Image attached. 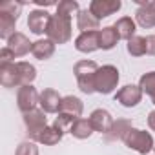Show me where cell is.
Segmentation results:
<instances>
[{
  "label": "cell",
  "instance_id": "10",
  "mask_svg": "<svg viewBox=\"0 0 155 155\" xmlns=\"http://www.w3.org/2000/svg\"><path fill=\"white\" fill-rule=\"evenodd\" d=\"M115 101L120 102L124 108H135L142 101V90L135 84H126L115 93Z\"/></svg>",
  "mask_w": 155,
  "mask_h": 155
},
{
  "label": "cell",
  "instance_id": "33",
  "mask_svg": "<svg viewBox=\"0 0 155 155\" xmlns=\"http://www.w3.org/2000/svg\"><path fill=\"white\" fill-rule=\"evenodd\" d=\"M146 55H155V35L146 37Z\"/></svg>",
  "mask_w": 155,
  "mask_h": 155
},
{
  "label": "cell",
  "instance_id": "28",
  "mask_svg": "<svg viewBox=\"0 0 155 155\" xmlns=\"http://www.w3.org/2000/svg\"><path fill=\"white\" fill-rule=\"evenodd\" d=\"M81 8H79V2L77 0H62L57 6V15H62V17H73V15H79Z\"/></svg>",
  "mask_w": 155,
  "mask_h": 155
},
{
  "label": "cell",
  "instance_id": "35",
  "mask_svg": "<svg viewBox=\"0 0 155 155\" xmlns=\"http://www.w3.org/2000/svg\"><path fill=\"white\" fill-rule=\"evenodd\" d=\"M148 126L155 131V110H153V111H150V115H148Z\"/></svg>",
  "mask_w": 155,
  "mask_h": 155
},
{
  "label": "cell",
  "instance_id": "11",
  "mask_svg": "<svg viewBox=\"0 0 155 155\" xmlns=\"http://www.w3.org/2000/svg\"><path fill=\"white\" fill-rule=\"evenodd\" d=\"M0 84L4 88H22V79L17 62L0 64Z\"/></svg>",
  "mask_w": 155,
  "mask_h": 155
},
{
  "label": "cell",
  "instance_id": "36",
  "mask_svg": "<svg viewBox=\"0 0 155 155\" xmlns=\"http://www.w3.org/2000/svg\"><path fill=\"white\" fill-rule=\"evenodd\" d=\"M153 151H155V148H153Z\"/></svg>",
  "mask_w": 155,
  "mask_h": 155
},
{
  "label": "cell",
  "instance_id": "2",
  "mask_svg": "<svg viewBox=\"0 0 155 155\" xmlns=\"http://www.w3.org/2000/svg\"><path fill=\"white\" fill-rule=\"evenodd\" d=\"M119 81H120V75L115 66H111V64L101 66L95 75V93H101V95L113 93L117 90Z\"/></svg>",
  "mask_w": 155,
  "mask_h": 155
},
{
  "label": "cell",
  "instance_id": "26",
  "mask_svg": "<svg viewBox=\"0 0 155 155\" xmlns=\"http://www.w3.org/2000/svg\"><path fill=\"white\" fill-rule=\"evenodd\" d=\"M18 64V71H20V79H22V86H31L33 81L37 79V68L29 62H17Z\"/></svg>",
  "mask_w": 155,
  "mask_h": 155
},
{
  "label": "cell",
  "instance_id": "7",
  "mask_svg": "<svg viewBox=\"0 0 155 155\" xmlns=\"http://www.w3.org/2000/svg\"><path fill=\"white\" fill-rule=\"evenodd\" d=\"M139 9L135 11V22L140 28H155V0H135Z\"/></svg>",
  "mask_w": 155,
  "mask_h": 155
},
{
  "label": "cell",
  "instance_id": "19",
  "mask_svg": "<svg viewBox=\"0 0 155 155\" xmlns=\"http://www.w3.org/2000/svg\"><path fill=\"white\" fill-rule=\"evenodd\" d=\"M120 40L115 26H106L102 29H99V44H101V49L104 51H110L117 46V42Z\"/></svg>",
  "mask_w": 155,
  "mask_h": 155
},
{
  "label": "cell",
  "instance_id": "16",
  "mask_svg": "<svg viewBox=\"0 0 155 155\" xmlns=\"http://www.w3.org/2000/svg\"><path fill=\"white\" fill-rule=\"evenodd\" d=\"M84 111V104L79 97H73V95H66L62 97V102H60V110L58 113H66V115H71L75 119H81Z\"/></svg>",
  "mask_w": 155,
  "mask_h": 155
},
{
  "label": "cell",
  "instance_id": "5",
  "mask_svg": "<svg viewBox=\"0 0 155 155\" xmlns=\"http://www.w3.org/2000/svg\"><path fill=\"white\" fill-rule=\"evenodd\" d=\"M22 120H24L26 133H28L29 140L38 142V137H40L42 131L48 128V117H46V111H42V110L37 108V110H33V111L22 113Z\"/></svg>",
  "mask_w": 155,
  "mask_h": 155
},
{
  "label": "cell",
  "instance_id": "4",
  "mask_svg": "<svg viewBox=\"0 0 155 155\" xmlns=\"http://www.w3.org/2000/svg\"><path fill=\"white\" fill-rule=\"evenodd\" d=\"M48 38L55 44H66L71 40V18L62 15H51V22L48 28Z\"/></svg>",
  "mask_w": 155,
  "mask_h": 155
},
{
  "label": "cell",
  "instance_id": "20",
  "mask_svg": "<svg viewBox=\"0 0 155 155\" xmlns=\"http://www.w3.org/2000/svg\"><path fill=\"white\" fill-rule=\"evenodd\" d=\"M133 126H131V120H128V119H117L115 122H113V126L110 128V131L104 135V139L108 140V142H113V140H122L124 139V135L131 130Z\"/></svg>",
  "mask_w": 155,
  "mask_h": 155
},
{
  "label": "cell",
  "instance_id": "30",
  "mask_svg": "<svg viewBox=\"0 0 155 155\" xmlns=\"http://www.w3.org/2000/svg\"><path fill=\"white\" fill-rule=\"evenodd\" d=\"M15 155H38V146L33 140H24L17 146Z\"/></svg>",
  "mask_w": 155,
  "mask_h": 155
},
{
  "label": "cell",
  "instance_id": "12",
  "mask_svg": "<svg viewBox=\"0 0 155 155\" xmlns=\"http://www.w3.org/2000/svg\"><path fill=\"white\" fill-rule=\"evenodd\" d=\"M90 122H91V126H93L95 131L106 135V133L110 131V128L113 126L115 120H113V117H111V113H110L108 110L99 108V110H93V111H91V115H90Z\"/></svg>",
  "mask_w": 155,
  "mask_h": 155
},
{
  "label": "cell",
  "instance_id": "23",
  "mask_svg": "<svg viewBox=\"0 0 155 155\" xmlns=\"http://www.w3.org/2000/svg\"><path fill=\"white\" fill-rule=\"evenodd\" d=\"M93 126H91V122H90V119H77L75 122H73V126H71V135L75 137V139H88V137H91L93 135Z\"/></svg>",
  "mask_w": 155,
  "mask_h": 155
},
{
  "label": "cell",
  "instance_id": "15",
  "mask_svg": "<svg viewBox=\"0 0 155 155\" xmlns=\"http://www.w3.org/2000/svg\"><path fill=\"white\" fill-rule=\"evenodd\" d=\"M60 102H62V97L58 95V91L53 90V88H48L40 93V104L38 106L46 113H58Z\"/></svg>",
  "mask_w": 155,
  "mask_h": 155
},
{
  "label": "cell",
  "instance_id": "31",
  "mask_svg": "<svg viewBox=\"0 0 155 155\" xmlns=\"http://www.w3.org/2000/svg\"><path fill=\"white\" fill-rule=\"evenodd\" d=\"M22 2H15V0H8V2H4V4H0V11H6V13H9V15H13V17H20V11H22Z\"/></svg>",
  "mask_w": 155,
  "mask_h": 155
},
{
  "label": "cell",
  "instance_id": "24",
  "mask_svg": "<svg viewBox=\"0 0 155 155\" xmlns=\"http://www.w3.org/2000/svg\"><path fill=\"white\" fill-rule=\"evenodd\" d=\"M139 88L142 90V93H146L151 102L155 104V71H148L139 79Z\"/></svg>",
  "mask_w": 155,
  "mask_h": 155
},
{
  "label": "cell",
  "instance_id": "32",
  "mask_svg": "<svg viewBox=\"0 0 155 155\" xmlns=\"http://www.w3.org/2000/svg\"><path fill=\"white\" fill-rule=\"evenodd\" d=\"M13 58H17V57L13 55V51H11L8 46H4L2 49H0V64H9V62H15Z\"/></svg>",
  "mask_w": 155,
  "mask_h": 155
},
{
  "label": "cell",
  "instance_id": "1",
  "mask_svg": "<svg viewBox=\"0 0 155 155\" xmlns=\"http://www.w3.org/2000/svg\"><path fill=\"white\" fill-rule=\"evenodd\" d=\"M101 66H97L95 60H79L73 66V73L77 84H79V90L86 95L95 93V75L99 71Z\"/></svg>",
  "mask_w": 155,
  "mask_h": 155
},
{
  "label": "cell",
  "instance_id": "3",
  "mask_svg": "<svg viewBox=\"0 0 155 155\" xmlns=\"http://www.w3.org/2000/svg\"><path fill=\"white\" fill-rule=\"evenodd\" d=\"M122 142H124L130 150H133V151H137V153H140V155H146V153H150V151L155 148V142H153L151 133H150V131H144V130H139V128H131V130L124 135Z\"/></svg>",
  "mask_w": 155,
  "mask_h": 155
},
{
  "label": "cell",
  "instance_id": "22",
  "mask_svg": "<svg viewBox=\"0 0 155 155\" xmlns=\"http://www.w3.org/2000/svg\"><path fill=\"white\" fill-rule=\"evenodd\" d=\"M17 17L6 13V11H0V38L2 40H9L17 31H15V26H17Z\"/></svg>",
  "mask_w": 155,
  "mask_h": 155
},
{
  "label": "cell",
  "instance_id": "14",
  "mask_svg": "<svg viewBox=\"0 0 155 155\" xmlns=\"http://www.w3.org/2000/svg\"><path fill=\"white\" fill-rule=\"evenodd\" d=\"M11 51H13V55L17 57V58H20V57H26L28 53H31V48H33V42L24 35V33H20V31H17L9 40H8V44H6Z\"/></svg>",
  "mask_w": 155,
  "mask_h": 155
},
{
  "label": "cell",
  "instance_id": "29",
  "mask_svg": "<svg viewBox=\"0 0 155 155\" xmlns=\"http://www.w3.org/2000/svg\"><path fill=\"white\" fill-rule=\"evenodd\" d=\"M75 120H77V119H75V117H71V115L58 113V115L55 117L53 126H55L57 130H60L62 133H69V131H71V126H73V122H75Z\"/></svg>",
  "mask_w": 155,
  "mask_h": 155
},
{
  "label": "cell",
  "instance_id": "9",
  "mask_svg": "<svg viewBox=\"0 0 155 155\" xmlns=\"http://www.w3.org/2000/svg\"><path fill=\"white\" fill-rule=\"evenodd\" d=\"M49 22H51V15L46 9H33L28 15V28H29V31L33 35H44V33H48Z\"/></svg>",
  "mask_w": 155,
  "mask_h": 155
},
{
  "label": "cell",
  "instance_id": "17",
  "mask_svg": "<svg viewBox=\"0 0 155 155\" xmlns=\"http://www.w3.org/2000/svg\"><path fill=\"white\" fill-rule=\"evenodd\" d=\"M77 28L81 29V33L99 31L101 29V20L95 18L90 9H81L79 15H77Z\"/></svg>",
  "mask_w": 155,
  "mask_h": 155
},
{
  "label": "cell",
  "instance_id": "21",
  "mask_svg": "<svg viewBox=\"0 0 155 155\" xmlns=\"http://www.w3.org/2000/svg\"><path fill=\"white\" fill-rule=\"evenodd\" d=\"M115 29L119 33V37L122 40H131L135 37V31H137V22L131 18V17H120L115 24Z\"/></svg>",
  "mask_w": 155,
  "mask_h": 155
},
{
  "label": "cell",
  "instance_id": "6",
  "mask_svg": "<svg viewBox=\"0 0 155 155\" xmlns=\"http://www.w3.org/2000/svg\"><path fill=\"white\" fill-rule=\"evenodd\" d=\"M38 104H40V93L33 88V84L18 88V91H17V106H18V110L22 113L37 110Z\"/></svg>",
  "mask_w": 155,
  "mask_h": 155
},
{
  "label": "cell",
  "instance_id": "18",
  "mask_svg": "<svg viewBox=\"0 0 155 155\" xmlns=\"http://www.w3.org/2000/svg\"><path fill=\"white\" fill-rule=\"evenodd\" d=\"M55 42H51L49 38H40L37 42H33V48H31V55L38 60H48L55 55Z\"/></svg>",
  "mask_w": 155,
  "mask_h": 155
},
{
  "label": "cell",
  "instance_id": "8",
  "mask_svg": "<svg viewBox=\"0 0 155 155\" xmlns=\"http://www.w3.org/2000/svg\"><path fill=\"white\" fill-rule=\"evenodd\" d=\"M122 8V2L120 0H91L90 2V11L95 18L102 20V18H108L110 15H115L117 11H120Z\"/></svg>",
  "mask_w": 155,
  "mask_h": 155
},
{
  "label": "cell",
  "instance_id": "27",
  "mask_svg": "<svg viewBox=\"0 0 155 155\" xmlns=\"http://www.w3.org/2000/svg\"><path fill=\"white\" fill-rule=\"evenodd\" d=\"M126 49H128V53L131 57H142V55H146V37L135 35L131 40H128Z\"/></svg>",
  "mask_w": 155,
  "mask_h": 155
},
{
  "label": "cell",
  "instance_id": "13",
  "mask_svg": "<svg viewBox=\"0 0 155 155\" xmlns=\"http://www.w3.org/2000/svg\"><path fill=\"white\" fill-rule=\"evenodd\" d=\"M75 49L81 53H93L97 49H101L99 44V31H88V33H81L75 38Z\"/></svg>",
  "mask_w": 155,
  "mask_h": 155
},
{
  "label": "cell",
  "instance_id": "34",
  "mask_svg": "<svg viewBox=\"0 0 155 155\" xmlns=\"http://www.w3.org/2000/svg\"><path fill=\"white\" fill-rule=\"evenodd\" d=\"M35 6H40V8H49V6H58L55 0H31Z\"/></svg>",
  "mask_w": 155,
  "mask_h": 155
},
{
  "label": "cell",
  "instance_id": "25",
  "mask_svg": "<svg viewBox=\"0 0 155 155\" xmlns=\"http://www.w3.org/2000/svg\"><path fill=\"white\" fill-rule=\"evenodd\" d=\"M62 137H64V133L60 130H57L55 126H48L42 131V135L38 137V142L44 144V146H55V144H58L62 140Z\"/></svg>",
  "mask_w": 155,
  "mask_h": 155
}]
</instances>
